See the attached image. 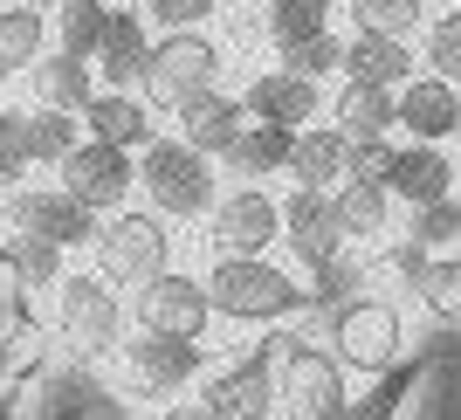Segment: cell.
I'll return each instance as SVG.
<instances>
[{
  "label": "cell",
  "instance_id": "19",
  "mask_svg": "<svg viewBox=\"0 0 461 420\" xmlns=\"http://www.w3.org/2000/svg\"><path fill=\"white\" fill-rule=\"evenodd\" d=\"M179 117V145H193V152L221 159V145H228L249 117H241V96H221V90H193L186 104H173Z\"/></svg>",
  "mask_w": 461,
  "mask_h": 420
},
{
  "label": "cell",
  "instance_id": "2",
  "mask_svg": "<svg viewBox=\"0 0 461 420\" xmlns=\"http://www.w3.org/2000/svg\"><path fill=\"white\" fill-rule=\"evenodd\" d=\"M131 172L145 179V200H152V214H166V221H200V214L221 200V193H213V159L179 145V138H152V145L131 159Z\"/></svg>",
  "mask_w": 461,
  "mask_h": 420
},
{
  "label": "cell",
  "instance_id": "41",
  "mask_svg": "<svg viewBox=\"0 0 461 420\" xmlns=\"http://www.w3.org/2000/svg\"><path fill=\"white\" fill-rule=\"evenodd\" d=\"M228 28H234V41H262V7H228Z\"/></svg>",
  "mask_w": 461,
  "mask_h": 420
},
{
  "label": "cell",
  "instance_id": "35",
  "mask_svg": "<svg viewBox=\"0 0 461 420\" xmlns=\"http://www.w3.org/2000/svg\"><path fill=\"white\" fill-rule=\"evenodd\" d=\"M338 56H345V41L330 35V28H317V35H303V41H283V62H276V69H296V77L324 83L330 69H338Z\"/></svg>",
  "mask_w": 461,
  "mask_h": 420
},
{
  "label": "cell",
  "instance_id": "44",
  "mask_svg": "<svg viewBox=\"0 0 461 420\" xmlns=\"http://www.w3.org/2000/svg\"><path fill=\"white\" fill-rule=\"evenodd\" d=\"M14 7H56V0H14Z\"/></svg>",
  "mask_w": 461,
  "mask_h": 420
},
{
  "label": "cell",
  "instance_id": "46",
  "mask_svg": "<svg viewBox=\"0 0 461 420\" xmlns=\"http://www.w3.org/2000/svg\"><path fill=\"white\" fill-rule=\"evenodd\" d=\"M455 132H461V124H455Z\"/></svg>",
  "mask_w": 461,
  "mask_h": 420
},
{
  "label": "cell",
  "instance_id": "26",
  "mask_svg": "<svg viewBox=\"0 0 461 420\" xmlns=\"http://www.w3.org/2000/svg\"><path fill=\"white\" fill-rule=\"evenodd\" d=\"M330 132L345 138V145H358V138H385V132H393V90H379V83H345L338 104H330Z\"/></svg>",
  "mask_w": 461,
  "mask_h": 420
},
{
  "label": "cell",
  "instance_id": "34",
  "mask_svg": "<svg viewBox=\"0 0 461 420\" xmlns=\"http://www.w3.org/2000/svg\"><path fill=\"white\" fill-rule=\"evenodd\" d=\"M406 242L413 249H455L461 242V200L447 193V200H427V207H413V228H406Z\"/></svg>",
  "mask_w": 461,
  "mask_h": 420
},
{
  "label": "cell",
  "instance_id": "40",
  "mask_svg": "<svg viewBox=\"0 0 461 420\" xmlns=\"http://www.w3.org/2000/svg\"><path fill=\"white\" fill-rule=\"evenodd\" d=\"M145 14H152L158 28H200V21L213 14V0H145Z\"/></svg>",
  "mask_w": 461,
  "mask_h": 420
},
{
  "label": "cell",
  "instance_id": "30",
  "mask_svg": "<svg viewBox=\"0 0 461 420\" xmlns=\"http://www.w3.org/2000/svg\"><path fill=\"white\" fill-rule=\"evenodd\" d=\"M413 297H420L441 324H461V255H427L420 276H413Z\"/></svg>",
  "mask_w": 461,
  "mask_h": 420
},
{
  "label": "cell",
  "instance_id": "38",
  "mask_svg": "<svg viewBox=\"0 0 461 420\" xmlns=\"http://www.w3.org/2000/svg\"><path fill=\"white\" fill-rule=\"evenodd\" d=\"M406 386H413V372H406V365H393V372H379V393H372L366 406H345L338 420H385L393 406L406 400Z\"/></svg>",
  "mask_w": 461,
  "mask_h": 420
},
{
  "label": "cell",
  "instance_id": "12",
  "mask_svg": "<svg viewBox=\"0 0 461 420\" xmlns=\"http://www.w3.org/2000/svg\"><path fill=\"white\" fill-rule=\"evenodd\" d=\"M207 242L221 255H262L276 242V234H283V214H276V200L262 187H234L228 200H213L207 207Z\"/></svg>",
  "mask_w": 461,
  "mask_h": 420
},
{
  "label": "cell",
  "instance_id": "8",
  "mask_svg": "<svg viewBox=\"0 0 461 420\" xmlns=\"http://www.w3.org/2000/svg\"><path fill=\"white\" fill-rule=\"evenodd\" d=\"M56 187L69 193V200H83V207L104 221V214H117L124 200H131L138 172H131V152H117V145H96V138H77L69 152L56 159Z\"/></svg>",
  "mask_w": 461,
  "mask_h": 420
},
{
  "label": "cell",
  "instance_id": "33",
  "mask_svg": "<svg viewBox=\"0 0 461 420\" xmlns=\"http://www.w3.org/2000/svg\"><path fill=\"white\" fill-rule=\"evenodd\" d=\"M345 14H351V28H358V35H393V41H406L413 28H420V0H351Z\"/></svg>",
  "mask_w": 461,
  "mask_h": 420
},
{
  "label": "cell",
  "instance_id": "27",
  "mask_svg": "<svg viewBox=\"0 0 461 420\" xmlns=\"http://www.w3.org/2000/svg\"><path fill=\"white\" fill-rule=\"evenodd\" d=\"M41 41H49V21H41V7H0V77H21L28 62L41 56Z\"/></svg>",
  "mask_w": 461,
  "mask_h": 420
},
{
  "label": "cell",
  "instance_id": "11",
  "mask_svg": "<svg viewBox=\"0 0 461 420\" xmlns=\"http://www.w3.org/2000/svg\"><path fill=\"white\" fill-rule=\"evenodd\" d=\"M200 400H207L213 420H269L276 414V338L255 344L249 359H234Z\"/></svg>",
  "mask_w": 461,
  "mask_h": 420
},
{
  "label": "cell",
  "instance_id": "36",
  "mask_svg": "<svg viewBox=\"0 0 461 420\" xmlns=\"http://www.w3.org/2000/svg\"><path fill=\"white\" fill-rule=\"evenodd\" d=\"M427 77L461 83V7H447V14L427 28Z\"/></svg>",
  "mask_w": 461,
  "mask_h": 420
},
{
  "label": "cell",
  "instance_id": "37",
  "mask_svg": "<svg viewBox=\"0 0 461 420\" xmlns=\"http://www.w3.org/2000/svg\"><path fill=\"white\" fill-rule=\"evenodd\" d=\"M393 152H400L393 138H358V145L345 152V179H379V187H385V172H393Z\"/></svg>",
  "mask_w": 461,
  "mask_h": 420
},
{
  "label": "cell",
  "instance_id": "21",
  "mask_svg": "<svg viewBox=\"0 0 461 420\" xmlns=\"http://www.w3.org/2000/svg\"><path fill=\"white\" fill-rule=\"evenodd\" d=\"M330 214H338L345 242H366V249H379L385 234H393V193H385L379 179H338Z\"/></svg>",
  "mask_w": 461,
  "mask_h": 420
},
{
  "label": "cell",
  "instance_id": "7",
  "mask_svg": "<svg viewBox=\"0 0 461 420\" xmlns=\"http://www.w3.org/2000/svg\"><path fill=\"white\" fill-rule=\"evenodd\" d=\"M56 331L77 359H104L124 344V304L104 276H62V297H56Z\"/></svg>",
  "mask_w": 461,
  "mask_h": 420
},
{
  "label": "cell",
  "instance_id": "5",
  "mask_svg": "<svg viewBox=\"0 0 461 420\" xmlns=\"http://www.w3.org/2000/svg\"><path fill=\"white\" fill-rule=\"evenodd\" d=\"M330 359L345 365V372H366V379L393 372V365L406 359L400 310L385 304V297H351V304H338V317H330Z\"/></svg>",
  "mask_w": 461,
  "mask_h": 420
},
{
  "label": "cell",
  "instance_id": "4",
  "mask_svg": "<svg viewBox=\"0 0 461 420\" xmlns=\"http://www.w3.org/2000/svg\"><path fill=\"white\" fill-rule=\"evenodd\" d=\"M213 77H221V41H213L207 28H166V35L145 49V69H138L145 104H158V111L186 104L193 90H213Z\"/></svg>",
  "mask_w": 461,
  "mask_h": 420
},
{
  "label": "cell",
  "instance_id": "1",
  "mask_svg": "<svg viewBox=\"0 0 461 420\" xmlns=\"http://www.w3.org/2000/svg\"><path fill=\"white\" fill-rule=\"evenodd\" d=\"M200 289H207L213 317H241V324H276L289 310H303V283L283 276L276 262H262V255H221Z\"/></svg>",
  "mask_w": 461,
  "mask_h": 420
},
{
  "label": "cell",
  "instance_id": "28",
  "mask_svg": "<svg viewBox=\"0 0 461 420\" xmlns=\"http://www.w3.org/2000/svg\"><path fill=\"white\" fill-rule=\"evenodd\" d=\"M77 138H83V117H69V111H21V152H28V166H56Z\"/></svg>",
  "mask_w": 461,
  "mask_h": 420
},
{
  "label": "cell",
  "instance_id": "45",
  "mask_svg": "<svg viewBox=\"0 0 461 420\" xmlns=\"http://www.w3.org/2000/svg\"><path fill=\"white\" fill-rule=\"evenodd\" d=\"M455 200H461V166H455Z\"/></svg>",
  "mask_w": 461,
  "mask_h": 420
},
{
  "label": "cell",
  "instance_id": "13",
  "mask_svg": "<svg viewBox=\"0 0 461 420\" xmlns=\"http://www.w3.org/2000/svg\"><path fill=\"white\" fill-rule=\"evenodd\" d=\"M393 124H400L413 145H441V138L461 124V83L413 69V77L393 90Z\"/></svg>",
  "mask_w": 461,
  "mask_h": 420
},
{
  "label": "cell",
  "instance_id": "32",
  "mask_svg": "<svg viewBox=\"0 0 461 420\" xmlns=\"http://www.w3.org/2000/svg\"><path fill=\"white\" fill-rule=\"evenodd\" d=\"M62 255H69V249L41 242V234H14V242H7V262H14V283H21V289L62 283Z\"/></svg>",
  "mask_w": 461,
  "mask_h": 420
},
{
  "label": "cell",
  "instance_id": "24",
  "mask_svg": "<svg viewBox=\"0 0 461 420\" xmlns=\"http://www.w3.org/2000/svg\"><path fill=\"white\" fill-rule=\"evenodd\" d=\"M289 138L296 132H283V124H241V132L221 145V166L241 172V187H262L269 172L289 166Z\"/></svg>",
  "mask_w": 461,
  "mask_h": 420
},
{
  "label": "cell",
  "instance_id": "16",
  "mask_svg": "<svg viewBox=\"0 0 461 420\" xmlns=\"http://www.w3.org/2000/svg\"><path fill=\"white\" fill-rule=\"evenodd\" d=\"M241 117L303 132L310 117H317V83L296 77V69H262V77H249V90H241Z\"/></svg>",
  "mask_w": 461,
  "mask_h": 420
},
{
  "label": "cell",
  "instance_id": "3",
  "mask_svg": "<svg viewBox=\"0 0 461 420\" xmlns=\"http://www.w3.org/2000/svg\"><path fill=\"white\" fill-rule=\"evenodd\" d=\"M276 406L289 420H338L351 406L345 365L317 352L310 338H276Z\"/></svg>",
  "mask_w": 461,
  "mask_h": 420
},
{
  "label": "cell",
  "instance_id": "17",
  "mask_svg": "<svg viewBox=\"0 0 461 420\" xmlns=\"http://www.w3.org/2000/svg\"><path fill=\"white\" fill-rule=\"evenodd\" d=\"M124 365H131V379L145 386V393H173V386H186L193 372H200V344L138 331V338H124Z\"/></svg>",
  "mask_w": 461,
  "mask_h": 420
},
{
  "label": "cell",
  "instance_id": "39",
  "mask_svg": "<svg viewBox=\"0 0 461 420\" xmlns=\"http://www.w3.org/2000/svg\"><path fill=\"white\" fill-rule=\"evenodd\" d=\"M28 172V152H21V111H0V193L21 187Z\"/></svg>",
  "mask_w": 461,
  "mask_h": 420
},
{
  "label": "cell",
  "instance_id": "29",
  "mask_svg": "<svg viewBox=\"0 0 461 420\" xmlns=\"http://www.w3.org/2000/svg\"><path fill=\"white\" fill-rule=\"evenodd\" d=\"M56 7H62V14H56L62 56L90 62V56H96V41H104V21H111V0H56Z\"/></svg>",
  "mask_w": 461,
  "mask_h": 420
},
{
  "label": "cell",
  "instance_id": "43",
  "mask_svg": "<svg viewBox=\"0 0 461 420\" xmlns=\"http://www.w3.org/2000/svg\"><path fill=\"white\" fill-rule=\"evenodd\" d=\"M0 297H28V289L14 283V262H7V249H0Z\"/></svg>",
  "mask_w": 461,
  "mask_h": 420
},
{
  "label": "cell",
  "instance_id": "10",
  "mask_svg": "<svg viewBox=\"0 0 461 420\" xmlns=\"http://www.w3.org/2000/svg\"><path fill=\"white\" fill-rule=\"evenodd\" d=\"M213 310L200 276H179V269H158L152 283H138V331H158V338H207Z\"/></svg>",
  "mask_w": 461,
  "mask_h": 420
},
{
  "label": "cell",
  "instance_id": "18",
  "mask_svg": "<svg viewBox=\"0 0 461 420\" xmlns=\"http://www.w3.org/2000/svg\"><path fill=\"white\" fill-rule=\"evenodd\" d=\"M145 14L138 7H111V21H104V41H96V77H104V90H131L138 69H145Z\"/></svg>",
  "mask_w": 461,
  "mask_h": 420
},
{
  "label": "cell",
  "instance_id": "25",
  "mask_svg": "<svg viewBox=\"0 0 461 420\" xmlns=\"http://www.w3.org/2000/svg\"><path fill=\"white\" fill-rule=\"evenodd\" d=\"M345 152H351V145L330 132V124H303V132L289 138V166L283 172L296 179V187H317V193H324V187L345 179Z\"/></svg>",
  "mask_w": 461,
  "mask_h": 420
},
{
  "label": "cell",
  "instance_id": "15",
  "mask_svg": "<svg viewBox=\"0 0 461 420\" xmlns=\"http://www.w3.org/2000/svg\"><path fill=\"white\" fill-rule=\"evenodd\" d=\"M83 138H96V145H117V152H145V145H152V104H145V96H131V90H96L90 104H83Z\"/></svg>",
  "mask_w": 461,
  "mask_h": 420
},
{
  "label": "cell",
  "instance_id": "9",
  "mask_svg": "<svg viewBox=\"0 0 461 420\" xmlns=\"http://www.w3.org/2000/svg\"><path fill=\"white\" fill-rule=\"evenodd\" d=\"M7 228L41 234L56 249H90L96 242V214L83 200H69L62 187H7Z\"/></svg>",
  "mask_w": 461,
  "mask_h": 420
},
{
  "label": "cell",
  "instance_id": "20",
  "mask_svg": "<svg viewBox=\"0 0 461 420\" xmlns=\"http://www.w3.org/2000/svg\"><path fill=\"white\" fill-rule=\"evenodd\" d=\"M385 193L406 200V207L447 200V193H455V166H447L441 145H400V152H393V172H385Z\"/></svg>",
  "mask_w": 461,
  "mask_h": 420
},
{
  "label": "cell",
  "instance_id": "6",
  "mask_svg": "<svg viewBox=\"0 0 461 420\" xmlns=\"http://www.w3.org/2000/svg\"><path fill=\"white\" fill-rule=\"evenodd\" d=\"M158 269H173V234L158 214H111L96 221V276L104 283H152Z\"/></svg>",
  "mask_w": 461,
  "mask_h": 420
},
{
  "label": "cell",
  "instance_id": "23",
  "mask_svg": "<svg viewBox=\"0 0 461 420\" xmlns=\"http://www.w3.org/2000/svg\"><path fill=\"white\" fill-rule=\"evenodd\" d=\"M338 69H345L351 83H379V90H400L413 69H420V56L406 49V41L393 35H351L345 56H338Z\"/></svg>",
  "mask_w": 461,
  "mask_h": 420
},
{
  "label": "cell",
  "instance_id": "42",
  "mask_svg": "<svg viewBox=\"0 0 461 420\" xmlns=\"http://www.w3.org/2000/svg\"><path fill=\"white\" fill-rule=\"evenodd\" d=\"M158 420H213V414H207V400H179V406H166Z\"/></svg>",
  "mask_w": 461,
  "mask_h": 420
},
{
  "label": "cell",
  "instance_id": "31",
  "mask_svg": "<svg viewBox=\"0 0 461 420\" xmlns=\"http://www.w3.org/2000/svg\"><path fill=\"white\" fill-rule=\"evenodd\" d=\"M317 28H330V0H262V41H303L317 35Z\"/></svg>",
  "mask_w": 461,
  "mask_h": 420
},
{
  "label": "cell",
  "instance_id": "22",
  "mask_svg": "<svg viewBox=\"0 0 461 420\" xmlns=\"http://www.w3.org/2000/svg\"><path fill=\"white\" fill-rule=\"evenodd\" d=\"M21 77H28V90H35V111H69V117H77L83 104L96 96L90 62L62 56V49H56V56H35L28 69H21Z\"/></svg>",
  "mask_w": 461,
  "mask_h": 420
},
{
  "label": "cell",
  "instance_id": "14",
  "mask_svg": "<svg viewBox=\"0 0 461 420\" xmlns=\"http://www.w3.org/2000/svg\"><path fill=\"white\" fill-rule=\"evenodd\" d=\"M283 234H289V249L303 255L310 269H324V262H338L345 255V228H338V214H330V193H317V187H296L283 200Z\"/></svg>",
  "mask_w": 461,
  "mask_h": 420
}]
</instances>
